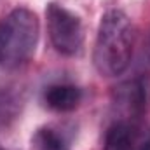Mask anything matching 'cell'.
<instances>
[{"instance_id": "cell-1", "label": "cell", "mask_w": 150, "mask_h": 150, "mask_svg": "<svg viewBox=\"0 0 150 150\" xmlns=\"http://www.w3.org/2000/svg\"><path fill=\"white\" fill-rule=\"evenodd\" d=\"M134 26L122 11H108L101 16L96 42L93 49V63L103 77L122 75L131 65L134 51Z\"/></svg>"}, {"instance_id": "cell-2", "label": "cell", "mask_w": 150, "mask_h": 150, "mask_svg": "<svg viewBox=\"0 0 150 150\" xmlns=\"http://www.w3.org/2000/svg\"><path fill=\"white\" fill-rule=\"evenodd\" d=\"M5 30L7 40V63L19 65L32 58L35 52L40 35V23L35 12L26 7L12 9L5 18L0 19Z\"/></svg>"}, {"instance_id": "cell-3", "label": "cell", "mask_w": 150, "mask_h": 150, "mask_svg": "<svg viewBox=\"0 0 150 150\" xmlns=\"http://www.w3.org/2000/svg\"><path fill=\"white\" fill-rule=\"evenodd\" d=\"M47 33L52 47L63 56H77L84 45V26L80 18L58 2L45 7Z\"/></svg>"}, {"instance_id": "cell-4", "label": "cell", "mask_w": 150, "mask_h": 150, "mask_svg": "<svg viewBox=\"0 0 150 150\" xmlns=\"http://www.w3.org/2000/svg\"><path fill=\"white\" fill-rule=\"evenodd\" d=\"M103 150H150V124L142 119H117L107 129Z\"/></svg>"}, {"instance_id": "cell-5", "label": "cell", "mask_w": 150, "mask_h": 150, "mask_svg": "<svg viewBox=\"0 0 150 150\" xmlns=\"http://www.w3.org/2000/svg\"><path fill=\"white\" fill-rule=\"evenodd\" d=\"M150 101V87L149 82L142 77L131 79L122 82L115 87V107L122 112L120 119H142Z\"/></svg>"}, {"instance_id": "cell-6", "label": "cell", "mask_w": 150, "mask_h": 150, "mask_svg": "<svg viewBox=\"0 0 150 150\" xmlns=\"http://www.w3.org/2000/svg\"><path fill=\"white\" fill-rule=\"evenodd\" d=\"M82 89L74 84H52L42 94L44 105L58 113L74 112L82 101Z\"/></svg>"}, {"instance_id": "cell-7", "label": "cell", "mask_w": 150, "mask_h": 150, "mask_svg": "<svg viewBox=\"0 0 150 150\" xmlns=\"http://www.w3.org/2000/svg\"><path fill=\"white\" fill-rule=\"evenodd\" d=\"M70 138L67 131L58 126H44L38 127L32 138V145L35 150H67Z\"/></svg>"}, {"instance_id": "cell-8", "label": "cell", "mask_w": 150, "mask_h": 150, "mask_svg": "<svg viewBox=\"0 0 150 150\" xmlns=\"http://www.w3.org/2000/svg\"><path fill=\"white\" fill-rule=\"evenodd\" d=\"M7 63V40H5V30L0 21V65Z\"/></svg>"}, {"instance_id": "cell-9", "label": "cell", "mask_w": 150, "mask_h": 150, "mask_svg": "<svg viewBox=\"0 0 150 150\" xmlns=\"http://www.w3.org/2000/svg\"><path fill=\"white\" fill-rule=\"evenodd\" d=\"M145 58H147V63L150 65V35H149V42H147V47H145Z\"/></svg>"}]
</instances>
